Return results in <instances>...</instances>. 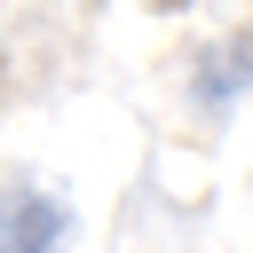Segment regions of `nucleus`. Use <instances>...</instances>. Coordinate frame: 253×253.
Listing matches in <instances>:
<instances>
[{"mask_svg": "<svg viewBox=\"0 0 253 253\" xmlns=\"http://www.w3.org/2000/svg\"><path fill=\"white\" fill-rule=\"evenodd\" d=\"M71 245V206L47 190H0V253H63Z\"/></svg>", "mask_w": 253, "mask_h": 253, "instance_id": "nucleus-1", "label": "nucleus"}, {"mask_svg": "<svg viewBox=\"0 0 253 253\" xmlns=\"http://www.w3.org/2000/svg\"><path fill=\"white\" fill-rule=\"evenodd\" d=\"M198 87H206V103H237L253 87V40H229V47L198 55Z\"/></svg>", "mask_w": 253, "mask_h": 253, "instance_id": "nucleus-2", "label": "nucleus"}, {"mask_svg": "<svg viewBox=\"0 0 253 253\" xmlns=\"http://www.w3.org/2000/svg\"><path fill=\"white\" fill-rule=\"evenodd\" d=\"M158 8H166V16H174V8H190V0H158Z\"/></svg>", "mask_w": 253, "mask_h": 253, "instance_id": "nucleus-3", "label": "nucleus"}]
</instances>
